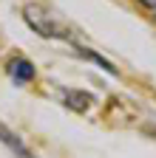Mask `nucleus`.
<instances>
[{
    "label": "nucleus",
    "instance_id": "1",
    "mask_svg": "<svg viewBox=\"0 0 156 158\" xmlns=\"http://www.w3.org/2000/svg\"><path fill=\"white\" fill-rule=\"evenodd\" d=\"M26 20H29V26L37 31V34H43V37H63V26L57 23V20L43 9V6H37V3H29L23 9Z\"/></svg>",
    "mask_w": 156,
    "mask_h": 158
},
{
    "label": "nucleus",
    "instance_id": "2",
    "mask_svg": "<svg viewBox=\"0 0 156 158\" xmlns=\"http://www.w3.org/2000/svg\"><path fill=\"white\" fill-rule=\"evenodd\" d=\"M34 65L29 62V59H23V56H14L11 62H9V76L14 79V82H20V85H26V82H31L34 79Z\"/></svg>",
    "mask_w": 156,
    "mask_h": 158
},
{
    "label": "nucleus",
    "instance_id": "3",
    "mask_svg": "<svg viewBox=\"0 0 156 158\" xmlns=\"http://www.w3.org/2000/svg\"><path fill=\"white\" fill-rule=\"evenodd\" d=\"M63 99H65V105H68L71 110H77V113L88 110V105H91V96H88V93H82V90H65V93H63Z\"/></svg>",
    "mask_w": 156,
    "mask_h": 158
},
{
    "label": "nucleus",
    "instance_id": "4",
    "mask_svg": "<svg viewBox=\"0 0 156 158\" xmlns=\"http://www.w3.org/2000/svg\"><path fill=\"white\" fill-rule=\"evenodd\" d=\"M0 141H6V144L11 147V152H14L17 158H34V155H31V152H29V150H26V147H23L20 141H17V138H14V135H11V133H9L6 127H0Z\"/></svg>",
    "mask_w": 156,
    "mask_h": 158
},
{
    "label": "nucleus",
    "instance_id": "5",
    "mask_svg": "<svg viewBox=\"0 0 156 158\" xmlns=\"http://www.w3.org/2000/svg\"><path fill=\"white\" fill-rule=\"evenodd\" d=\"M139 3H142L145 9H153V11H156V0H139Z\"/></svg>",
    "mask_w": 156,
    "mask_h": 158
}]
</instances>
